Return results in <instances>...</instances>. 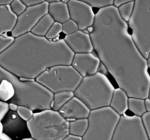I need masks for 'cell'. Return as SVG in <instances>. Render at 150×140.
Wrapping results in <instances>:
<instances>
[{
	"label": "cell",
	"instance_id": "obj_33",
	"mask_svg": "<svg viewBox=\"0 0 150 140\" xmlns=\"http://www.w3.org/2000/svg\"><path fill=\"white\" fill-rule=\"evenodd\" d=\"M127 1H127V0H114V3H113V6L115 7L116 8H119L120 6L125 4V3L127 2Z\"/></svg>",
	"mask_w": 150,
	"mask_h": 140
},
{
	"label": "cell",
	"instance_id": "obj_2",
	"mask_svg": "<svg viewBox=\"0 0 150 140\" xmlns=\"http://www.w3.org/2000/svg\"><path fill=\"white\" fill-rule=\"evenodd\" d=\"M73 56L63 39L51 41L29 32L15 38L0 55V66L20 79L36 80L51 67L71 65Z\"/></svg>",
	"mask_w": 150,
	"mask_h": 140
},
{
	"label": "cell",
	"instance_id": "obj_26",
	"mask_svg": "<svg viewBox=\"0 0 150 140\" xmlns=\"http://www.w3.org/2000/svg\"><path fill=\"white\" fill-rule=\"evenodd\" d=\"M10 7L11 9L12 12L17 17L20 16L27 8V7L23 3V1H20V0L12 1V2L10 4Z\"/></svg>",
	"mask_w": 150,
	"mask_h": 140
},
{
	"label": "cell",
	"instance_id": "obj_3",
	"mask_svg": "<svg viewBox=\"0 0 150 140\" xmlns=\"http://www.w3.org/2000/svg\"><path fill=\"white\" fill-rule=\"evenodd\" d=\"M2 80H7L14 87V97L10 103L26 106L33 111L51 109L54 93L35 80L20 79L0 66V83Z\"/></svg>",
	"mask_w": 150,
	"mask_h": 140
},
{
	"label": "cell",
	"instance_id": "obj_30",
	"mask_svg": "<svg viewBox=\"0 0 150 140\" xmlns=\"http://www.w3.org/2000/svg\"><path fill=\"white\" fill-rule=\"evenodd\" d=\"M142 120L144 129L148 136V138L150 140V112H146L142 117Z\"/></svg>",
	"mask_w": 150,
	"mask_h": 140
},
{
	"label": "cell",
	"instance_id": "obj_32",
	"mask_svg": "<svg viewBox=\"0 0 150 140\" xmlns=\"http://www.w3.org/2000/svg\"><path fill=\"white\" fill-rule=\"evenodd\" d=\"M23 3L27 7H32V6L38 5V4L42 3V0H23Z\"/></svg>",
	"mask_w": 150,
	"mask_h": 140
},
{
	"label": "cell",
	"instance_id": "obj_27",
	"mask_svg": "<svg viewBox=\"0 0 150 140\" xmlns=\"http://www.w3.org/2000/svg\"><path fill=\"white\" fill-rule=\"evenodd\" d=\"M16 113L20 117L21 119H22L26 123L28 122L29 120H31V118L34 115L33 110H32L29 108L26 107V106H18V110L16 112Z\"/></svg>",
	"mask_w": 150,
	"mask_h": 140
},
{
	"label": "cell",
	"instance_id": "obj_39",
	"mask_svg": "<svg viewBox=\"0 0 150 140\" xmlns=\"http://www.w3.org/2000/svg\"><path fill=\"white\" fill-rule=\"evenodd\" d=\"M3 131H4V125H3L2 123L0 121V136L3 134Z\"/></svg>",
	"mask_w": 150,
	"mask_h": 140
},
{
	"label": "cell",
	"instance_id": "obj_31",
	"mask_svg": "<svg viewBox=\"0 0 150 140\" xmlns=\"http://www.w3.org/2000/svg\"><path fill=\"white\" fill-rule=\"evenodd\" d=\"M9 104L0 101V121L4 119L5 115L8 113Z\"/></svg>",
	"mask_w": 150,
	"mask_h": 140
},
{
	"label": "cell",
	"instance_id": "obj_36",
	"mask_svg": "<svg viewBox=\"0 0 150 140\" xmlns=\"http://www.w3.org/2000/svg\"><path fill=\"white\" fill-rule=\"evenodd\" d=\"M145 101V107H146V112H150V99L149 98L144 99Z\"/></svg>",
	"mask_w": 150,
	"mask_h": 140
},
{
	"label": "cell",
	"instance_id": "obj_24",
	"mask_svg": "<svg viewBox=\"0 0 150 140\" xmlns=\"http://www.w3.org/2000/svg\"><path fill=\"white\" fill-rule=\"evenodd\" d=\"M62 32V24L55 22L52 26V27L50 29V30L47 33L45 38L48 39V40H57V38L59 36L60 34Z\"/></svg>",
	"mask_w": 150,
	"mask_h": 140
},
{
	"label": "cell",
	"instance_id": "obj_38",
	"mask_svg": "<svg viewBox=\"0 0 150 140\" xmlns=\"http://www.w3.org/2000/svg\"><path fill=\"white\" fill-rule=\"evenodd\" d=\"M11 2V0H0V6L9 5Z\"/></svg>",
	"mask_w": 150,
	"mask_h": 140
},
{
	"label": "cell",
	"instance_id": "obj_29",
	"mask_svg": "<svg viewBox=\"0 0 150 140\" xmlns=\"http://www.w3.org/2000/svg\"><path fill=\"white\" fill-rule=\"evenodd\" d=\"M14 40L15 38L12 36H7V35L0 36V55L13 44Z\"/></svg>",
	"mask_w": 150,
	"mask_h": 140
},
{
	"label": "cell",
	"instance_id": "obj_22",
	"mask_svg": "<svg viewBox=\"0 0 150 140\" xmlns=\"http://www.w3.org/2000/svg\"><path fill=\"white\" fill-rule=\"evenodd\" d=\"M15 95V89L11 83L7 80H2L0 83V101L10 102Z\"/></svg>",
	"mask_w": 150,
	"mask_h": 140
},
{
	"label": "cell",
	"instance_id": "obj_9",
	"mask_svg": "<svg viewBox=\"0 0 150 140\" xmlns=\"http://www.w3.org/2000/svg\"><path fill=\"white\" fill-rule=\"evenodd\" d=\"M112 140H149L142 118L135 115L120 116Z\"/></svg>",
	"mask_w": 150,
	"mask_h": 140
},
{
	"label": "cell",
	"instance_id": "obj_10",
	"mask_svg": "<svg viewBox=\"0 0 150 140\" xmlns=\"http://www.w3.org/2000/svg\"><path fill=\"white\" fill-rule=\"evenodd\" d=\"M49 3L42 1L38 5L29 7L17 18L16 25L11 32V36L16 38L32 32V29L40 20L48 14Z\"/></svg>",
	"mask_w": 150,
	"mask_h": 140
},
{
	"label": "cell",
	"instance_id": "obj_18",
	"mask_svg": "<svg viewBox=\"0 0 150 140\" xmlns=\"http://www.w3.org/2000/svg\"><path fill=\"white\" fill-rule=\"evenodd\" d=\"M54 23H55L54 20L48 13L38 21V23L32 29L31 33L36 35V36L45 37L47 33L50 30V29L52 27Z\"/></svg>",
	"mask_w": 150,
	"mask_h": 140
},
{
	"label": "cell",
	"instance_id": "obj_15",
	"mask_svg": "<svg viewBox=\"0 0 150 140\" xmlns=\"http://www.w3.org/2000/svg\"><path fill=\"white\" fill-rule=\"evenodd\" d=\"M49 3L48 13L52 17L54 21L63 24L70 20L67 4L63 1H47Z\"/></svg>",
	"mask_w": 150,
	"mask_h": 140
},
{
	"label": "cell",
	"instance_id": "obj_12",
	"mask_svg": "<svg viewBox=\"0 0 150 140\" xmlns=\"http://www.w3.org/2000/svg\"><path fill=\"white\" fill-rule=\"evenodd\" d=\"M101 61L98 55L92 52L74 54L71 66L81 76L86 77L98 72Z\"/></svg>",
	"mask_w": 150,
	"mask_h": 140
},
{
	"label": "cell",
	"instance_id": "obj_37",
	"mask_svg": "<svg viewBox=\"0 0 150 140\" xmlns=\"http://www.w3.org/2000/svg\"><path fill=\"white\" fill-rule=\"evenodd\" d=\"M0 140H12V139L10 138L7 134L3 133V134L0 136Z\"/></svg>",
	"mask_w": 150,
	"mask_h": 140
},
{
	"label": "cell",
	"instance_id": "obj_21",
	"mask_svg": "<svg viewBox=\"0 0 150 140\" xmlns=\"http://www.w3.org/2000/svg\"><path fill=\"white\" fill-rule=\"evenodd\" d=\"M128 109L129 111H130V112L133 114V115L142 118L146 112L144 99L129 97Z\"/></svg>",
	"mask_w": 150,
	"mask_h": 140
},
{
	"label": "cell",
	"instance_id": "obj_16",
	"mask_svg": "<svg viewBox=\"0 0 150 140\" xmlns=\"http://www.w3.org/2000/svg\"><path fill=\"white\" fill-rule=\"evenodd\" d=\"M17 16L12 12L9 5L0 6V36L11 32L16 25Z\"/></svg>",
	"mask_w": 150,
	"mask_h": 140
},
{
	"label": "cell",
	"instance_id": "obj_41",
	"mask_svg": "<svg viewBox=\"0 0 150 140\" xmlns=\"http://www.w3.org/2000/svg\"><path fill=\"white\" fill-rule=\"evenodd\" d=\"M147 63H148V66H149V69H150V54L149 57L147 58Z\"/></svg>",
	"mask_w": 150,
	"mask_h": 140
},
{
	"label": "cell",
	"instance_id": "obj_5",
	"mask_svg": "<svg viewBox=\"0 0 150 140\" xmlns=\"http://www.w3.org/2000/svg\"><path fill=\"white\" fill-rule=\"evenodd\" d=\"M26 126L35 140H64L70 134L69 121L52 109L35 112Z\"/></svg>",
	"mask_w": 150,
	"mask_h": 140
},
{
	"label": "cell",
	"instance_id": "obj_20",
	"mask_svg": "<svg viewBox=\"0 0 150 140\" xmlns=\"http://www.w3.org/2000/svg\"><path fill=\"white\" fill-rule=\"evenodd\" d=\"M89 126L88 119H79L69 121V132L70 135L83 137Z\"/></svg>",
	"mask_w": 150,
	"mask_h": 140
},
{
	"label": "cell",
	"instance_id": "obj_25",
	"mask_svg": "<svg viewBox=\"0 0 150 140\" xmlns=\"http://www.w3.org/2000/svg\"><path fill=\"white\" fill-rule=\"evenodd\" d=\"M84 1L92 8H98L99 10L112 6L114 3L113 0H84Z\"/></svg>",
	"mask_w": 150,
	"mask_h": 140
},
{
	"label": "cell",
	"instance_id": "obj_6",
	"mask_svg": "<svg viewBox=\"0 0 150 140\" xmlns=\"http://www.w3.org/2000/svg\"><path fill=\"white\" fill-rule=\"evenodd\" d=\"M127 24L138 49L147 59L150 54V0L135 1L134 10Z\"/></svg>",
	"mask_w": 150,
	"mask_h": 140
},
{
	"label": "cell",
	"instance_id": "obj_42",
	"mask_svg": "<svg viewBox=\"0 0 150 140\" xmlns=\"http://www.w3.org/2000/svg\"><path fill=\"white\" fill-rule=\"evenodd\" d=\"M148 98L150 99V87H149V95H148Z\"/></svg>",
	"mask_w": 150,
	"mask_h": 140
},
{
	"label": "cell",
	"instance_id": "obj_8",
	"mask_svg": "<svg viewBox=\"0 0 150 140\" xmlns=\"http://www.w3.org/2000/svg\"><path fill=\"white\" fill-rule=\"evenodd\" d=\"M120 115L110 106L92 110L88 118L89 126L83 140H112Z\"/></svg>",
	"mask_w": 150,
	"mask_h": 140
},
{
	"label": "cell",
	"instance_id": "obj_23",
	"mask_svg": "<svg viewBox=\"0 0 150 140\" xmlns=\"http://www.w3.org/2000/svg\"><path fill=\"white\" fill-rule=\"evenodd\" d=\"M135 1H128L125 4L120 6L118 9L119 14L124 21L128 23L133 15V10H134Z\"/></svg>",
	"mask_w": 150,
	"mask_h": 140
},
{
	"label": "cell",
	"instance_id": "obj_35",
	"mask_svg": "<svg viewBox=\"0 0 150 140\" xmlns=\"http://www.w3.org/2000/svg\"><path fill=\"white\" fill-rule=\"evenodd\" d=\"M18 106L14 103H9V109L11 110L12 112H17Z\"/></svg>",
	"mask_w": 150,
	"mask_h": 140
},
{
	"label": "cell",
	"instance_id": "obj_7",
	"mask_svg": "<svg viewBox=\"0 0 150 140\" xmlns=\"http://www.w3.org/2000/svg\"><path fill=\"white\" fill-rule=\"evenodd\" d=\"M82 79L71 65H59L47 69L35 80L54 94L63 91L74 92Z\"/></svg>",
	"mask_w": 150,
	"mask_h": 140
},
{
	"label": "cell",
	"instance_id": "obj_1",
	"mask_svg": "<svg viewBox=\"0 0 150 140\" xmlns=\"http://www.w3.org/2000/svg\"><path fill=\"white\" fill-rule=\"evenodd\" d=\"M90 36L101 64L128 97L146 99L150 87L147 59L135 44L128 24L114 6L98 10Z\"/></svg>",
	"mask_w": 150,
	"mask_h": 140
},
{
	"label": "cell",
	"instance_id": "obj_34",
	"mask_svg": "<svg viewBox=\"0 0 150 140\" xmlns=\"http://www.w3.org/2000/svg\"><path fill=\"white\" fill-rule=\"evenodd\" d=\"M64 140H83V138L80 136H76L70 135L69 134Z\"/></svg>",
	"mask_w": 150,
	"mask_h": 140
},
{
	"label": "cell",
	"instance_id": "obj_40",
	"mask_svg": "<svg viewBox=\"0 0 150 140\" xmlns=\"http://www.w3.org/2000/svg\"><path fill=\"white\" fill-rule=\"evenodd\" d=\"M21 140H35V139L32 138V137H26V138L22 139Z\"/></svg>",
	"mask_w": 150,
	"mask_h": 140
},
{
	"label": "cell",
	"instance_id": "obj_13",
	"mask_svg": "<svg viewBox=\"0 0 150 140\" xmlns=\"http://www.w3.org/2000/svg\"><path fill=\"white\" fill-rule=\"evenodd\" d=\"M64 42L74 54L89 53L94 50L90 34L83 31H77L71 34L66 35Z\"/></svg>",
	"mask_w": 150,
	"mask_h": 140
},
{
	"label": "cell",
	"instance_id": "obj_14",
	"mask_svg": "<svg viewBox=\"0 0 150 140\" xmlns=\"http://www.w3.org/2000/svg\"><path fill=\"white\" fill-rule=\"evenodd\" d=\"M91 110L76 96L69 101L59 111L62 116L67 120L88 119Z\"/></svg>",
	"mask_w": 150,
	"mask_h": 140
},
{
	"label": "cell",
	"instance_id": "obj_28",
	"mask_svg": "<svg viewBox=\"0 0 150 140\" xmlns=\"http://www.w3.org/2000/svg\"><path fill=\"white\" fill-rule=\"evenodd\" d=\"M79 30L78 25L71 19H70L62 24V33L65 34V36L75 33Z\"/></svg>",
	"mask_w": 150,
	"mask_h": 140
},
{
	"label": "cell",
	"instance_id": "obj_4",
	"mask_svg": "<svg viewBox=\"0 0 150 140\" xmlns=\"http://www.w3.org/2000/svg\"><path fill=\"white\" fill-rule=\"evenodd\" d=\"M114 90L106 75L98 72L83 77L74 91V96L92 111L110 106Z\"/></svg>",
	"mask_w": 150,
	"mask_h": 140
},
{
	"label": "cell",
	"instance_id": "obj_19",
	"mask_svg": "<svg viewBox=\"0 0 150 140\" xmlns=\"http://www.w3.org/2000/svg\"><path fill=\"white\" fill-rule=\"evenodd\" d=\"M74 92L63 91L54 93L51 103V109L59 112L64 105L74 97Z\"/></svg>",
	"mask_w": 150,
	"mask_h": 140
},
{
	"label": "cell",
	"instance_id": "obj_17",
	"mask_svg": "<svg viewBox=\"0 0 150 140\" xmlns=\"http://www.w3.org/2000/svg\"><path fill=\"white\" fill-rule=\"evenodd\" d=\"M128 96L125 90L117 88L114 90L110 107L122 116L125 115L128 109Z\"/></svg>",
	"mask_w": 150,
	"mask_h": 140
},
{
	"label": "cell",
	"instance_id": "obj_11",
	"mask_svg": "<svg viewBox=\"0 0 150 140\" xmlns=\"http://www.w3.org/2000/svg\"><path fill=\"white\" fill-rule=\"evenodd\" d=\"M70 17L79 26L80 31L84 32L92 28L95 20V15L92 7L84 1L69 0L67 2Z\"/></svg>",
	"mask_w": 150,
	"mask_h": 140
}]
</instances>
